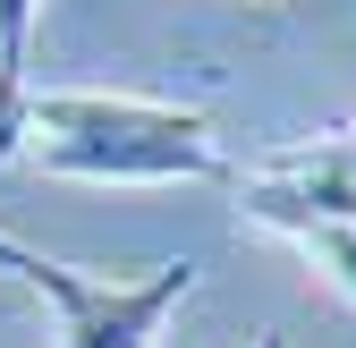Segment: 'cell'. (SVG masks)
I'll list each match as a JSON object with an SVG mask.
<instances>
[{
    "mask_svg": "<svg viewBox=\"0 0 356 348\" xmlns=\"http://www.w3.org/2000/svg\"><path fill=\"white\" fill-rule=\"evenodd\" d=\"M195 264H161L145 280H85L76 306H60V348H153L161 323L187 306Z\"/></svg>",
    "mask_w": 356,
    "mask_h": 348,
    "instance_id": "obj_2",
    "label": "cell"
},
{
    "mask_svg": "<svg viewBox=\"0 0 356 348\" xmlns=\"http://www.w3.org/2000/svg\"><path fill=\"white\" fill-rule=\"evenodd\" d=\"M34 9L42 0H0V161L26 145V42H34Z\"/></svg>",
    "mask_w": 356,
    "mask_h": 348,
    "instance_id": "obj_3",
    "label": "cell"
},
{
    "mask_svg": "<svg viewBox=\"0 0 356 348\" xmlns=\"http://www.w3.org/2000/svg\"><path fill=\"white\" fill-rule=\"evenodd\" d=\"M0 272H9V280H26L34 297H51V315H60V306H76V297H85V280H94V272L51 264L42 246H26V238H9V230H0Z\"/></svg>",
    "mask_w": 356,
    "mask_h": 348,
    "instance_id": "obj_4",
    "label": "cell"
},
{
    "mask_svg": "<svg viewBox=\"0 0 356 348\" xmlns=\"http://www.w3.org/2000/svg\"><path fill=\"white\" fill-rule=\"evenodd\" d=\"M254 348H289V340H280V331H263V340H254Z\"/></svg>",
    "mask_w": 356,
    "mask_h": 348,
    "instance_id": "obj_5",
    "label": "cell"
},
{
    "mask_svg": "<svg viewBox=\"0 0 356 348\" xmlns=\"http://www.w3.org/2000/svg\"><path fill=\"white\" fill-rule=\"evenodd\" d=\"M26 153L51 179H111V187L220 179L229 170L204 111L153 102V94H94V85L26 94Z\"/></svg>",
    "mask_w": 356,
    "mask_h": 348,
    "instance_id": "obj_1",
    "label": "cell"
}]
</instances>
